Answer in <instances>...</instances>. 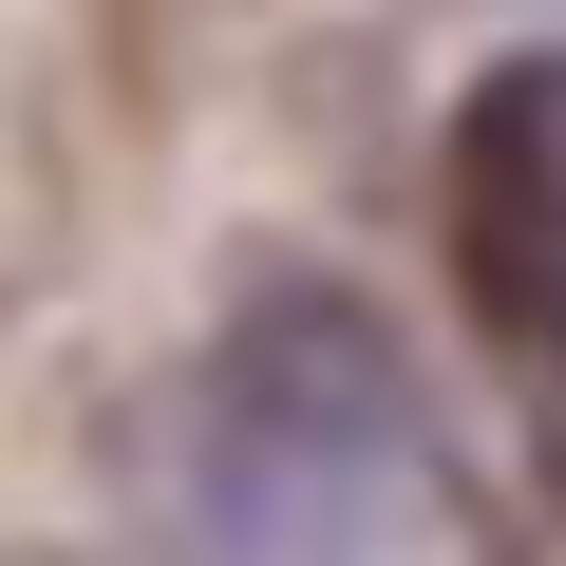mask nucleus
<instances>
[{
    "label": "nucleus",
    "mask_w": 566,
    "mask_h": 566,
    "mask_svg": "<svg viewBox=\"0 0 566 566\" xmlns=\"http://www.w3.org/2000/svg\"><path fill=\"white\" fill-rule=\"evenodd\" d=\"M416 491V378L340 283L245 303L170 397V510L208 566H359Z\"/></svg>",
    "instance_id": "nucleus-1"
},
{
    "label": "nucleus",
    "mask_w": 566,
    "mask_h": 566,
    "mask_svg": "<svg viewBox=\"0 0 566 566\" xmlns=\"http://www.w3.org/2000/svg\"><path fill=\"white\" fill-rule=\"evenodd\" d=\"M434 245H453V303L510 378L566 359V57H491L453 95L434 151Z\"/></svg>",
    "instance_id": "nucleus-2"
},
{
    "label": "nucleus",
    "mask_w": 566,
    "mask_h": 566,
    "mask_svg": "<svg viewBox=\"0 0 566 566\" xmlns=\"http://www.w3.org/2000/svg\"><path fill=\"white\" fill-rule=\"evenodd\" d=\"M528 472H547V510H566V359L528 378Z\"/></svg>",
    "instance_id": "nucleus-3"
},
{
    "label": "nucleus",
    "mask_w": 566,
    "mask_h": 566,
    "mask_svg": "<svg viewBox=\"0 0 566 566\" xmlns=\"http://www.w3.org/2000/svg\"><path fill=\"white\" fill-rule=\"evenodd\" d=\"M0 566H76V547H0Z\"/></svg>",
    "instance_id": "nucleus-4"
}]
</instances>
